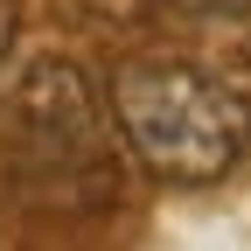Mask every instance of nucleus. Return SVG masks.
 <instances>
[{"label": "nucleus", "mask_w": 251, "mask_h": 251, "mask_svg": "<svg viewBox=\"0 0 251 251\" xmlns=\"http://www.w3.org/2000/svg\"><path fill=\"white\" fill-rule=\"evenodd\" d=\"M105 105L119 140L133 147V161L153 181L202 188V181H224L251 153V98L209 77L202 63H175V56L119 63L105 84Z\"/></svg>", "instance_id": "1"}, {"label": "nucleus", "mask_w": 251, "mask_h": 251, "mask_svg": "<svg viewBox=\"0 0 251 251\" xmlns=\"http://www.w3.org/2000/svg\"><path fill=\"white\" fill-rule=\"evenodd\" d=\"M14 140L35 147V168L49 161H98V98L84 91L70 63H35L14 91Z\"/></svg>", "instance_id": "2"}, {"label": "nucleus", "mask_w": 251, "mask_h": 251, "mask_svg": "<svg viewBox=\"0 0 251 251\" xmlns=\"http://www.w3.org/2000/svg\"><path fill=\"white\" fill-rule=\"evenodd\" d=\"M161 7L196 14V21H237V14H251V0H161Z\"/></svg>", "instance_id": "3"}, {"label": "nucleus", "mask_w": 251, "mask_h": 251, "mask_svg": "<svg viewBox=\"0 0 251 251\" xmlns=\"http://www.w3.org/2000/svg\"><path fill=\"white\" fill-rule=\"evenodd\" d=\"M7 49H14V7L0 0V70H7Z\"/></svg>", "instance_id": "4"}]
</instances>
